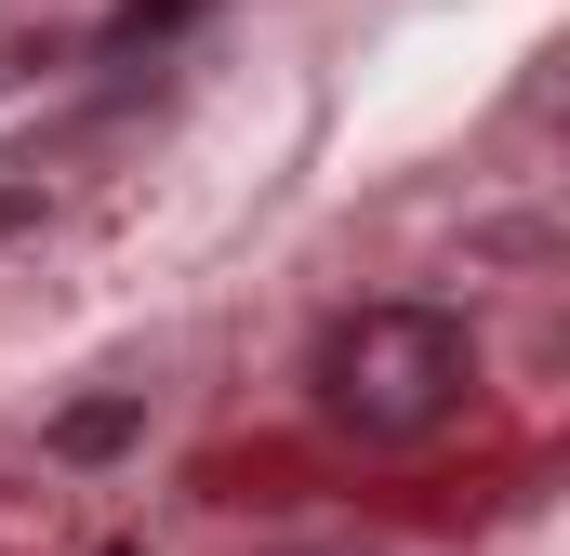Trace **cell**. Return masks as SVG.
Returning a JSON list of instances; mask_svg holds the SVG:
<instances>
[{
    "instance_id": "cell-1",
    "label": "cell",
    "mask_w": 570,
    "mask_h": 556,
    "mask_svg": "<svg viewBox=\"0 0 570 556\" xmlns=\"http://www.w3.org/2000/svg\"><path fill=\"white\" fill-rule=\"evenodd\" d=\"M305 398H318V424H345L372 450H412L478 398V345L438 305H345L305 358Z\"/></svg>"
},
{
    "instance_id": "cell-2",
    "label": "cell",
    "mask_w": 570,
    "mask_h": 556,
    "mask_svg": "<svg viewBox=\"0 0 570 556\" xmlns=\"http://www.w3.org/2000/svg\"><path fill=\"white\" fill-rule=\"evenodd\" d=\"M13 226H27V199H13V186H0V239H13Z\"/></svg>"
},
{
    "instance_id": "cell-3",
    "label": "cell",
    "mask_w": 570,
    "mask_h": 556,
    "mask_svg": "<svg viewBox=\"0 0 570 556\" xmlns=\"http://www.w3.org/2000/svg\"><path fill=\"white\" fill-rule=\"evenodd\" d=\"M107 556H134V544H107Z\"/></svg>"
}]
</instances>
